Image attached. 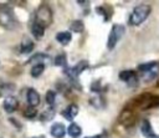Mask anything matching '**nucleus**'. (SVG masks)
Segmentation results:
<instances>
[{"instance_id":"1","label":"nucleus","mask_w":159,"mask_h":138,"mask_svg":"<svg viewBox=\"0 0 159 138\" xmlns=\"http://www.w3.org/2000/svg\"><path fill=\"white\" fill-rule=\"evenodd\" d=\"M159 104V97L154 96V94H149V93H143L140 96H137L134 99H132L129 102L128 108H130L132 111L135 109H147V108H152L154 106Z\"/></svg>"},{"instance_id":"2","label":"nucleus","mask_w":159,"mask_h":138,"mask_svg":"<svg viewBox=\"0 0 159 138\" xmlns=\"http://www.w3.org/2000/svg\"><path fill=\"white\" fill-rule=\"evenodd\" d=\"M150 11H152V9L147 4H140V5L135 6L129 16V24L133 26H138V25L143 24L147 20V17L149 16Z\"/></svg>"},{"instance_id":"3","label":"nucleus","mask_w":159,"mask_h":138,"mask_svg":"<svg viewBox=\"0 0 159 138\" xmlns=\"http://www.w3.org/2000/svg\"><path fill=\"white\" fill-rule=\"evenodd\" d=\"M35 22L40 24L41 26H43L46 29V26H48L52 21V11L51 9L46 5V4H42L37 7L36 12H35Z\"/></svg>"},{"instance_id":"4","label":"nucleus","mask_w":159,"mask_h":138,"mask_svg":"<svg viewBox=\"0 0 159 138\" xmlns=\"http://www.w3.org/2000/svg\"><path fill=\"white\" fill-rule=\"evenodd\" d=\"M124 31H125V29L123 25H118V24L113 25V27L109 32V36H108V41H107V48L108 50H113L116 47L118 41L123 37Z\"/></svg>"},{"instance_id":"5","label":"nucleus","mask_w":159,"mask_h":138,"mask_svg":"<svg viewBox=\"0 0 159 138\" xmlns=\"http://www.w3.org/2000/svg\"><path fill=\"white\" fill-rule=\"evenodd\" d=\"M139 71L143 72V77L144 81H152L154 80L158 75H159V63L158 62H148V63H143L140 66H138Z\"/></svg>"},{"instance_id":"6","label":"nucleus","mask_w":159,"mask_h":138,"mask_svg":"<svg viewBox=\"0 0 159 138\" xmlns=\"http://www.w3.org/2000/svg\"><path fill=\"white\" fill-rule=\"evenodd\" d=\"M0 24L7 29H14L16 26V19L11 9H9L7 6H4L2 9H0Z\"/></svg>"},{"instance_id":"7","label":"nucleus","mask_w":159,"mask_h":138,"mask_svg":"<svg viewBox=\"0 0 159 138\" xmlns=\"http://www.w3.org/2000/svg\"><path fill=\"white\" fill-rule=\"evenodd\" d=\"M87 67H88V62H87V61H81V62H78V63H77L76 66H73V67H66V68H65V75H66L70 80L76 81V78L78 77V75L82 73Z\"/></svg>"},{"instance_id":"8","label":"nucleus","mask_w":159,"mask_h":138,"mask_svg":"<svg viewBox=\"0 0 159 138\" xmlns=\"http://www.w3.org/2000/svg\"><path fill=\"white\" fill-rule=\"evenodd\" d=\"M119 80H122L123 82H125L132 88L137 87V85H138V77H137L135 72L132 71V70H124V71H122L119 73Z\"/></svg>"},{"instance_id":"9","label":"nucleus","mask_w":159,"mask_h":138,"mask_svg":"<svg viewBox=\"0 0 159 138\" xmlns=\"http://www.w3.org/2000/svg\"><path fill=\"white\" fill-rule=\"evenodd\" d=\"M118 121H119V123L123 124V126H127V127L133 126L134 122H135V113H134L130 108L125 107V108L122 111V113L119 114Z\"/></svg>"},{"instance_id":"10","label":"nucleus","mask_w":159,"mask_h":138,"mask_svg":"<svg viewBox=\"0 0 159 138\" xmlns=\"http://www.w3.org/2000/svg\"><path fill=\"white\" fill-rule=\"evenodd\" d=\"M17 99L14 97V96H7L4 102H2V107H4V111L7 112V113H12L16 111L17 108Z\"/></svg>"},{"instance_id":"11","label":"nucleus","mask_w":159,"mask_h":138,"mask_svg":"<svg viewBox=\"0 0 159 138\" xmlns=\"http://www.w3.org/2000/svg\"><path fill=\"white\" fill-rule=\"evenodd\" d=\"M26 99H27V103L31 106V107H36L40 104V94L34 88H29L27 90V93H26Z\"/></svg>"},{"instance_id":"12","label":"nucleus","mask_w":159,"mask_h":138,"mask_svg":"<svg viewBox=\"0 0 159 138\" xmlns=\"http://www.w3.org/2000/svg\"><path fill=\"white\" fill-rule=\"evenodd\" d=\"M140 132L145 138H155V133L153 131V127L148 119H143L140 124Z\"/></svg>"},{"instance_id":"13","label":"nucleus","mask_w":159,"mask_h":138,"mask_svg":"<svg viewBox=\"0 0 159 138\" xmlns=\"http://www.w3.org/2000/svg\"><path fill=\"white\" fill-rule=\"evenodd\" d=\"M50 133L53 138H63L65 134H66V128L62 123H53L51 126Z\"/></svg>"},{"instance_id":"14","label":"nucleus","mask_w":159,"mask_h":138,"mask_svg":"<svg viewBox=\"0 0 159 138\" xmlns=\"http://www.w3.org/2000/svg\"><path fill=\"white\" fill-rule=\"evenodd\" d=\"M77 113H78V106L75 104V103L67 106V107L62 111V116H63L67 121H72V119L77 116Z\"/></svg>"},{"instance_id":"15","label":"nucleus","mask_w":159,"mask_h":138,"mask_svg":"<svg viewBox=\"0 0 159 138\" xmlns=\"http://www.w3.org/2000/svg\"><path fill=\"white\" fill-rule=\"evenodd\" d=\"M56 40L61 45H67L72 40V35H71L70 31H61V32H57L56 34Z\"/></svg>"},{"instance_id":"16","label":"nucleus","mask_w":159,"mask_h":138,"mask_svg":"<svg viewBox=\"0 0 159 138\" xmlns=\"http://www.w3.org/2000/svg\"><path fill=\"white\" fill-rule=\"evenodd\" d=\"M34 48V42L30 37H24L22 41H21V45H20V51L22 53H29L31 52Z\"/></svg>"},{"instance_id":"17","label":"nucleus","mask_w":159,"mask_h":138,"mask_svg":"<svg viewBox=\"0 0 159 138\" xmlns=\"http://www.w3.org/2000/svg\"><path fill=\"white\" fill-rule=\"evenodd\" d=\"M43 32H45V27L34 21L32 25H31V34L34 35V37L37 39V40H40L43 36Z\"/></svg>"},{"instance_id":"18","label":"nucleus","mask_w":159,"mask_h":138,"mask_svg":"<svg viewBox=\"0 0 159 138\" xmlns=\"http://www.w3.org/2000/svg\"><path fill=\"white\" fill-rule=\"evenodd\" d=\"M67 133L71 138H78L82 134V128L77 123H71L67 128Z\"/></svg>"},{"instance_id":"19","label":"nucleus","mask_w":159,"mask_h":138,"mask_svg":"<svg viewBox=\"0 0 159 138\" xmlns=\"http://www.w3.org/2000/svg\"><path fill=\"white\" fill-rule=\"evenodd\" d=\"M43 71H45V63H36V65H34V66L31 67L30 73H31L32 77L37 78L40 75H42Z\"/></svg>"},{"instance_id":"20","label":"nucleus","mask_w":159,"mask_h":138,"mask_svg":"<svg viewBox=\"0 0 159 138\" xmlns=\"http://www.w3.org/2000/svg\"><path fill=\"white\" fill-rule=\"evenodd\" d=\"M70 27H71V30L75 31V32H82L83 29H84V25H83V22H82L81 20H75V21L71 22Z\"/></svg>"},{"instance_id":"21","label":"nucleus","mask_w":159,"mask_h":138,"mask_svg":"<svg viewBox=\"0 0 159 138\" xmlns=\"http://www.w3.org/2000/svg\"><path fill=\"white\" fill-rule=\"evenodd\" d=\"M55 65L56 66H60V67H67V60H66V56L63 55V53H61V55H57L56 57H55Z\"/></svg>"},{"instance_id":"22","label":"nucleus","mask_w":159,"mask_h":138,"mask_svg":"<svg viewBox=\"0 0 159 138\" xmlns=\"http://www.w3.org/2000/svg\"><path fill=\"white\" fill-rule=\"evenodd\" d=\"M55 101H56V93L53 91H47L46 92V102H47V104L52 106L55 103Z\"/></svg>"},{"instance_id":"23","label":"nucleus","mask_w":159,"mask_h":138,"mask_svg":"<svg viewBox=\"0 0 159 138\" xmlns=\"http://www.w3.org/2000/svg\"><path fill=\"white\" fill-rule=\"evenodd\" d=\"M53 114H55L53 109H52V108H48L47 111H45V112L41 114V119H42V121H50V119L53 118Z\"/></svg>"},{"instance_id":"24","label":"nucleus","mask_w":159,"mask_h":138,"mask_svg":"<svg viewBox=\"0 0 159 138\" xmlns=\"http://www.w3.org/2000/svg\"><path fill=\"white\" fill-rule=\"evenodd\" d=\"M24 116L26 117V118H34L35 116H36V109H35V107H27L25 111H24Z\"/></svg>"},{"instance_id":"25","label":"nucleus","mask_w":159,"mask_h":138,"mask_svg":"<svg viewBox=\"0 0 159 138\" xmlns=\"http://www.w3.org/2000/svg\"><path fill=\"white\" fill-rule=\"evenodd\" d=\"M86 138H103V136L97 134V136H92V137H86Z\"/></svg>"},{"instance_id":"26","label":"nucleus","mask_w":159,"mask_h":138,"mask_svg":"<svg viewBox=\"0 0 159 138\" xmlns=\"http://www.w3.org/2000/svg\"><path fill=\"white\" fill-rule=\"evenodd\" d=\"M32 138H43V136H40V137H32Z\"/></svg>"},{"instance_id":"27","label":"nucleus","mask_w":159,"mask_h":138,"mask_svg":"<svg viewBox=\"0 0 159 138\" xmlns=\"http://www.w3.org/2000/svg\"><path fill=\"white\" fill-rule=\"evenodd\" d=\"M158 85H159V82H158Z\"/></svg>"},{"instance_id":"28","label":"nucleus","mask_w":159,"mask_h":138,"mask_svg":"<svg viewBox=\"0 0 159 138\" xmlns=\"http://www.w3.org/2000/svg\"><path fill=\"white\" fill-rule=\"evenodd\" d=\"M158 138H159V137H158Z\"/></svg>"}]
</instances>
